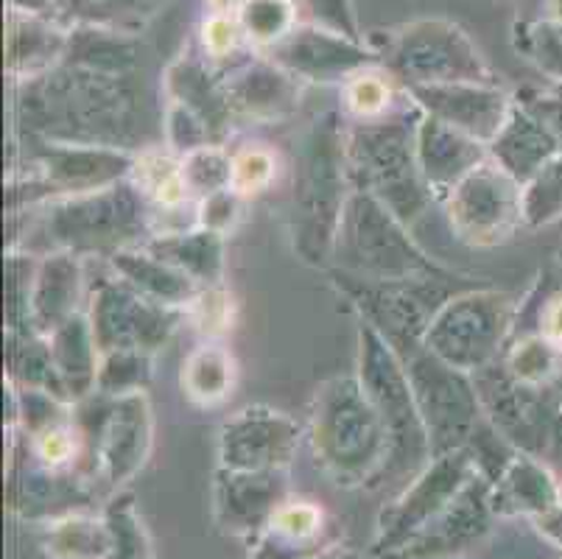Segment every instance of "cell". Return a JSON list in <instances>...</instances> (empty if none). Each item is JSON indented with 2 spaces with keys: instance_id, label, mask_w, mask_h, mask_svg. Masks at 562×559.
<instances>
[{
  "instance_id": "1",
  "label": "cell",
  "mask_w": 562,
  "mask_h": 559,
  "mask_svg": "<svg viewBox=\"0 0 562 559\" xmlns=\"http://www.w3.org/2000/svg\"><path fill=\"white\" fill-rule=\"evenodd\" d=\"M23 107L37 118V130L45 135H59L65 143H74L76 137L85 146H101L95 141H117L121 130L130 126L135 92L130 70L68 56L63 70H54L29 87Z\"/></svg>"
},
{
  "instance_id": "2",
  "label": "cell",
  "mask_w": 562,
  "mask_h": 559,
  "mask_svg": "<svg viewBox=\"0 0 562 559\" xmlns=\"http://www.w3.org/2000/svg\"><path fill=\"white\" fill-rule=\"evenodd\" d=\"M347 179V143L336 118L325 115L305 135L294 185V241L311 264L334 255L341 213L350 199L345 193Z\"/></svg>"
},
{
  "instance_id": "3",
  "label": "cell",
  "mask_w": 562,
  "mask_h": 559,
  "mask_svg": "<svg viewBox=\"0 0 562 559\" xmlns=\"http://www.w3.org/2000/svg\"><path fill=\"white\" fill-rule=\"evenodd\" d=\"M334 258L347 275L364 283H420L439 275L437 266L408 238L406 224L364 191H352L347 199Z\"/></svg>"
},
{
  "instance_id": "4",
  "label": "cell",
  "mask_w": 562,
  "mask_h": 559,
  "mask_svg": "<svg viewBox=\"0 0 562 559\" xmlns=\"http://www.w3.org/2000/svg\"><path fill=\"white\" fill-rule=\"evenodd\" d=\"M347 168L350 179L383 208L412 224L431 202L417 163V126L406 121H361L347 137Z\"/></svg>"
},
{
  "instance_id": "5",
  "label": "cell",
  "mask_w": 562,
  "mask_h": 559,
  "mask_svg": "<svg viewBox=\"0 0 562 559\" xmlns=\"http://www.w3.org/2000/svg\"><path fill=\"white\" fill-rule=\"evenodd\" d=\"M316 454L339 476H364L390 456V434L359 378H334L316 394Z\"/></svg>"
},
{
  "instance_id": "6",
  "label": "cell",
  "mask_w": 562,
  "mask_h": 559,
  "mask_svg": "<svg viewBox=\"0 0 562 559\" xmlns=\"http://www.w3.org/2000/svg\"><path fill=\"white\" fill-rule=\"evenodd\" d=\"M392 350L406 369L414 403L420 409L434 454H451L462 448L482 420L476 383L468 381V372H459L451 364L434 356L423 345V338L397 342Z\"/></svg>"
},
{
  "instance_id": "7",
  "label": "cell",
  "mask_w": 562,
  "mask_h": 559,
  "mask_svg": "<svg viewBox=\"0 0 562 559\" xmlns=\"http://www.w3.org/2000/svg\"><path fill=\"white\" fill-rule=\"evenodd\" d=\"M383 62L408 87L493 85L498 79L457 23L417 20L397 31L383 51Z\"/></svg>"
},
{
  "instance_id": "8",
  "label": "cell",
  "mask_w": 562,
  "mask_h": 559,
  "mask_svg": "<svg viewBox=\"0 0 562 559\" xmlns=\"http://www.w3.org/2000/svg\"><path fill=\"white\" fill-rule=\"evenodd\" d=\"M513 322V300L498 291H468L437 308L423 345L459 372L490 367Z\"/></svg>"
},
{
  "instance_id": "9",
  "label": "cell",
  "mask_w": 562,
  "mask_h": 559,
  "mask_svg": "<svg viewBox=\"0 0 562 559\" xmlns=\"http://www.w3.org/2000/svg\"><path fill=\"white\" fill-rule=\"evenodd\" d=\"M140 230V208L132 188L112 185L104 191L81 193L59 202L45 215L40 235L65 253H93V249H124V241Z\"/></svg>"
},
{
  "instance_id": "10",
  "label": "cell",
  "mask_w": 562,
  "mask_h": 559,
  "mask_svg": "<svg viewBox=\"0 0 562 559\" xmlns=\"http://www.w3.org/2000/svg\"><path fill=\"white\" fill-rule=\"evenodd\" d=\"M361 358H359V381L364 383L367 394L381 414L386 434H390L392 456H412L423 450L428 443V431L423 425L420 409L414 403L412 383L401 358L392 345L375 327L361 325Z\"/></svg>"
},
{
  "instance_id": "11",
  "label": "cell",
  "mask_w": 562,
  "mask_h": 559,
  "mask_svg": "<svg viewBox=\"0 0 562 559\" xmlns=\"http://www.w3.org/2000/svg\"><path fill=\"white\" fill-rule=\"evenodd\" d=\"M446 199L453 230L473 246L501 244L524 222V188L493 157L473 168Z\"/></svg>"
},
{
  "instance_id": "12",
  "label": "cell",
  "mask_w": 562,
  "mask_h": 559,
  "mask_svg": "<svg viewBox=\"0 0 562 559\" xmlns=\"http://www.w3.org/2000/svg\"><path fill=\"white\" fill-rule=\"evenodd\" d=\"M177 314L143 297L126 283H104L93 297V325L99 350L151 353L168 342Z\"/></svg>"
},
{
  "instance_id": "13",
  "label": "cell",
  "mask_w": 562,
  "mask_h": 559,
  "mask_svg": "<svg viewBox=\"0 0 562 559\" xmlns=\"http://www.w3.org/2000/svg\"><path fill=\"white\" fill-rule=\"evenodd\" d=\"M272 62L289 70L291 76L308 81H336L345 76H356L375 62L359 40H350L345 34L325 25H303L291 29L280 43H274Z\"/></svg>"
},
{
  "instance_id": "14",
  "label": "cell",
  "mask_w": 562,
  "mask_h": 559,
  "mask_svg": "<svg viewBox=\"0 0 562 559\" xmlns=\"http://www.w3.org/2000/svg\"><path fill=\"white\" fill-rule=\"evenodd\" d=\"M300 425L266 406H249L222 428V459L233 470L285 465L297 448Z\"/></svg>"
},
{
  "instance_id": "15",
  "label": "cell",
  "mask_w": 562,
  "mask_h": 559,
  "mask_svg": "<svg viewBox=\"0 0 562 559\" xmlns=\"http://www.w3.org/2000/svg\"><path fill=\"white\" fill-rule=\"evenodd\" d=\"M414 101L426 110V115L451 123L464 135L476 137L490 146L504 130L513 104L498 87L493 85H439V87H408Z\"/></svg>"
},
{
  "instance_id": "16",
  "label": "cell",
  "mask_w": 562,
  "mask_h": 559,
  "mask_svg": "<svg viewBox=\"0 0 562 559\" xmlns=\"http://www.w3.org/2000/svg\"><path fill=\"white\" fill-rule=\"evenodd\" d=\"M135 160L115 146H85V143H54L43 152L45 182L56 193H95L117 185L132 171Z\"/></svg>"
},
{
  "instance_id": "17",
  "label": "cell",
  "mask_w": 562,
  "mask_h": 559,
  "mask_svg": "<svg viewBox=\"0 0 562 559\" xmlns=\"http://www.w3.org/2000/svg\"><path fill=\"white\" fill-rule=\"evenodd\" d=\"M487 160V148L451 123L426 115L417 123V163L434 197L448 193L476 166Z\"/></svg>"
},
{
  "instance_id": "18",
  "label": "cell",
  "mask_w": 562,
  "mask_h": 559,
  "mask_svg": "<svg viewBox=\"0 0 562 559\" xmlns=\"http://www.w3.org/2000/svg\"><path fill=\"white\" fill-rule=\"evenodd\" d=\"M222 90L229 110L255 121L285 115L300 99L297 76H291L280 65H252L238 70L222 81Z\"/></svg>"
},
{
  "instance_id": "19",
  "label": "cell",
  "mask_w": 562,
  "mask_h": 559,
  "mask_svg": "<svg viewBox=\"0 0 562 559\" xmlns=\"http://www.w3.org/2000/svg\"><path fill=\"white\" fill-rule=\"evenodd\" d=\"M81 294V266L74 253H56L34 271L29 322L37 333H54L76 314Z\"/></svg>"
},
{
  "instance_id": "20",
  "label": "cell",
  "mask_w": 562,
  "mask_h": 559,
  "mask_svg": "<svg viewBox=\"0 0 562 559\" xmlns=\"http://www.w3.org/2000/svg\"><path fill=\"white\" fill-rule=\"evenodd\" d=\"M551 154H554V135L526 107H513L504 130L490 143V157L518 182H529L551 160Z\"/></svg>"
},
{
  "instance_id": "21",
  "label": "cell",
  "mask_w": 562,
  "mask_h": 559,
  "mask_svg": "<svg viewBox=\"0 0 562 559\" xmlns=\"http://www.w3.org/2000/svg\"><path fill=\"white\" fill-rule=\"evenodd\" d=\"M151 443V412L143 392L121 394L101 425V456L112 473L137 468Z\"/></svg>"
},
{
  "instance_id": "22",
  "label": "cell",
  "mask_w": 562,
  "mask_h": 559,
  "mask_svg": "<svg viewBox=\"0 0 562 559\" xmlns=\"http://www.w3.org/2000/svg\"><path fill=\"white\" fill-rule=\"evenodd\" d=\"M112 266H115L117 275L124 277L126 286L166 308L191 305L193 297L199 294L193 277H188L186 271H180L168 260L157 258L151 249H143V253L117 249V253H112Z\"/></svg>"
},
{
  "instance_id": "23",
  "label": "cell",
  "mask_w": 562,
  "mask_h": 559,
  "mask_svg": "<svg viewBox=\"0 0 562 559\" xmlns=\"http://www.w3.org/2000/svg\"><path fill=\"white\" fill-rule=\"evenodd\" d=\"M48 350L68 398H81L95 387L99 342H95L93 325L85 316L74 314L65 325L56 327L48 338Z\"/></svg>"
},
{
  "instance_id": "24",
  "label": "cell",
  "mask_w": 562,
  "mask_h": 559,
  "mask_svg": "<svg viewBox=\"0 0 562 559\" xmlns=\"http://www.w3.org/2000/svg\"><path fill=\"white\" fill-rule=\"evenodd\" d=\"M70 37L45 23L43 18H34L32 12H12L9 18V70L18 76H37L43 70H50L59 56L68 54Z\"/></svg>"
},
{
  "instance_id": "25",
  "label": "cell",
  "mask_w": 562,
  "mask_h": 559,
  "mask_svg": "<svg viewBox=\"0 0 562 559\" xmlns=\"http://www.w3.org/2000/svg\"><path fill=\"white\" fill-rule=\"evenodd\" d=\"M157 258L168 260L188 277H193L196 283L218 286L224 269V249L222 235L213 230H196V233H177L157 238L149 246Z\"/></svg>"
},
{
  "instance_id": "26",
  "label": "cell",
  "mask_w": 562,
  "mask_h": 559,
  "mask_svg": "<svg viewBox=\"0 0 562 559\" xmlns=\"http://www.w3.org/2000/svg\"><path fill=\"white\" fill-rule=\"evenodd\" d=\"M168 87L173 92V101H180L182 107H188L207 126L211 137H218L227 130L233 110H229L227 99H224L222 85L211 81V76L204 74L199 65H193V62L173 65L168 70Z\"/></svg>"
},
{
  "instance_id": "27",
  "label": "cell",
  "mask_w": 562,
  "mask_h": 559,
  "mask_svg": "<svg viewBox=\"0 0 562 559\" xmlns=\"http://www.w3.org/2000/svg\"><path fill=\"white\" fill-rule=\"evenodd\" d=\"M166 0H48V7L59 9L68 18L93 29L121 31L130 34L132 29L149 23Z\"/></svg>"
},
{
  "instance_id": "28",
  "label": "cell",
  "mask_w": 562,
  "mask_h": 559,
  "mask_svg": "<svg viewBox=\"0 0 562 559\" xmlns=\"http://www.w3.org/2000/svg\"><path fill=\"white\" fill-rule=\"evenodd\" d=\"M182 387L199 406H216L235 387V358L218 345H204L191 353L182 369Z\"/></svg>"
},
{
  "instance_id": "29",
  "label": "cell",
  "mask_w": 562,
  "mask_h": 559,
  "mask_svg": "<svg viewBox=\"0 0 562 559\" xmlns=\"http://www.w3.org/2000/svg\"><path fill=\"white\" fill-rule=\"evenodd\" d=\"M132 174H135L137 188L149 193L160 208L177 210L188 199V185L182 179V166L177 160H171L168 154L146 152L135 160Z\"/></svg>"
},
{
  "instance_id": "30",
  "label": "cell",
  "mask_w": 562,
  "mask_h": 559,
  "mask_svg": "<svg viewBox=\"0 0 562 559\" xmlns=\"http://www.w3.org/2000/svg\"><path fill=\"white\" fill-rule=\"evenodd\" d=\"M182 179L188 185V193L207 199L218 191L233 188V157L222 146H202L196 152L186 154L180 160Z\"/></svg>"
},
{
  "instance_id": "31",
  "label": "cell",
  "mask_w": 562,
  "mask_h": 559,
  "mask_svg": "<svg viewBox=\"0 0 562 559\" xmlns=\"http://www.w3.org/2000/svg\"><path fill=\"white\" fill-rule=\"evenodd\" d=\"M238 23L255 43L272 48L294 29V0H244Z\"/></svg>"
},
{
  "instance_id": "32",
  "label": "cell",
  "mask_w": 562,
  "mask_h": 559,
  "mask_svg": "<svg viewBox=\"0 0 562 559\" xmlns=\"http://www.w3.org/2000/svg\"><path fill=\"white\" fill-rule=\"evenodd\" d=\"M562 213V154L551 157L524 188V222L546 224Z\"/></svg>"
},
{
  "instance_id": "33",
  "label": "cell",
  "mask_w": 562,
  "mask_h": 559,
  "mask_svg": "<svg viewBox=\"0 0 562 559\" xmlns=\"http://www.w3.org/2000/svg\"><path fill=\"white\" fill-rule=\"evenodd\" d=\"M146 378H149V353L115 350L106 353L104 364L99 367L95 387L104 394L121 398V394L140 392Z\"/></svg>"
},
{
  "instance_id": "34",
  "label": "cell",
  "mask_w": 562,
  "mask_h": 559,
  "mask_svg": "<svg viewBox=\"0 0 562 559\" xmlns=\"http://www.w3.org/2000/svg\"><path fill=\"white\" fill-rule=\"evenodd\" d=\"M557 367V345L546 336L526 338L509 353L507 372L520 383V387H535L554 376Z\"/></svg>"
},
{
  "instance_id": "35",
  "label": "cell",
  "mask_w": 562,
  "mask_h": 559,
  "mask_svg": "<svg viewBox=\"0 0 562 559\" xmlns=\"http://www.w3.org/2000/svg\"><path fill=\"white\" fill-rule=\"evenodd\" d=\"M278 174V157L263 146H247L233 157V191L238 197L260 193Z\"/></svg>"
},
{
  "instance_id": "36",
  "label": "cell",
  "mask_w": 562,
  "mask_h": 559,
  "mask_svg": "<svg viewBox=\"0 0 562 559\" xmlns=\"http://www.w3.org/2000/svg\"><path fill=\"white\" fill-rule=\"evenodd\" d=\"M345 96L347 110L361 118V121H378L392 104L390 81L378 74H367V70H361V74L347 81Z\"/></svg>"
},
{
  "instance_id": "37",
  "label": "cell",
  "mask_w": 562,
  "mask_h": 559,
  "mask_svg": "<svg viewBox=\"0 0 562 559\" xmlns=\"http://www.w3.org/2000/svg\"><path fill=\"white\" fill-rule=\"evenodd\" d=\"M518 48L529 54L540 68L551 74H562V25L560 23H535L518 29Z\"/></svg>"
},
{
  "instance_id": "38",
  "label": "cell",
  "mask_w": 562,
  "mask_h": 559,
  "mask_svg": "<svg viewBox=\"0 0 562 559\" xmlns=\"http://www.w3.org/2000/svg\"><path fill=\"white\" fill-rule=\"evenodd\" d=\"M168 141L182 154H191L202 146H211V132L188 107L173 101L171 110H168Z\"/></svg>"
},
{
  "instance_id": "39",
  "label": "cell",
  "mask_w": 562,
  "mask_h": 559,
  "mask_svg": "<svg viewBox=\"0 0 562 559\" xmlns=\"http://www.w3.org/2000/svg\"><path fill=\"white\" fill-rule=\"evenodd\" d=\"M191 305L196 325L211 336L227 331L229 322H233V300L218 286H207L204 291H199Z\"/></svg>"
},
{
  "instance_id": "40",
  "label": "cell",
  "mask_w": 562,
  "mask_h": 559,
  "mask_svg": "<svg viewBox=\"0 0 562 559\" xmlns=\"http://www.w3.org/2000/svg\"><path fill=\"white\" fill-rule=\"evenodd\" d=\"M37 439V454L40 459H45L48 465H65L68 459H74L76 454V431L68 423H54L48 428H43L40 434H34Z\"/></svg>"
},
{
  "instance_id": "41",
  "label": "cell",
  "mask_w": 562,
  "mask_h": 559,
  "mask_svg": "<svg viewBox=\"0 0 562 559\" xmlns=\"http://www.w3.org/2000/svg\"><path fill=\"white\" fill-rule=\"evenodd\" d=\"M235 215H238V193L233 188L213 193V197L202 199V204H199V224H202V230H213L218 235H224V230L233 227Z\"/></svg>"
},
{
  "instance_id": "42",
  "label": "cell",
  "mask_w": 562,
  "mask_h": 559,
  "mask_svg": "<svg viewBox=\"0 0 562 559\" xmlns=\"http://www.w3.org/2000/svg\"><path fill=\"white\" fill-rule=\"evenodd\" d=\"M314 20H319L325 29H334L350 40H359V29H356V18H352L350 0H300Z\"/></svg>"
},
{
  "instance_id": "43",
  "label": "cell",
  "mask_w": 562,
  "mask_h": 559,
  "mask_svg": "<svg viewBox=\"0 0 562 559\" xmlns=\"http://www.w3.org/2000/svg\"><path fill=\"white\" fill-rule=\"evenodd\" d=\"M274 526L291 537H308L314 535L316 526H319V512L308 504L283 506V510L278 512V517H274Z\"/></svg>"
},
{
  "instance_id": "44",
  "label": "cell",
  "mask_w": 562,
  "mask_h": 559,
  "mask_svg": "<svg viewBox=\"0 0 562 559\" xmlns=\"http://www.w3.org/2000/svg\"><path fill=\"white\" fill-rule=\"evenodd\" d=\"M241 31V23H233L229 18H213L211 23L204 25V48L211 51L213 56L229 54L238 43Z\"/></svg>"
},
{
  "instance_id": "45",
  "label": "cell",
  "mask_w": 562,
  "mask_h": 559,
  "mask_svg": "<svg viewBox=\"0 0 562 559\" xmlns=\"http://www.w3.org/2000/svg\"><path fill=\"white\" fill-rule=\"evenodd\" d=\"M540 336H546L557 347H562V297H554L543 308V333Z\"/></svg>"
},
{
  "instance_id": "46",
  "label": "cell",
  "mask_w": 562,
  "mask_h": 559,
  "mask_svg": "<svg viewBox=\"0 0 562 559\" xmlns=\"http://www.w3.org/2000/svg\"><path fill=\"white\" fill-rule=\"evenodd\" d=\"M551 12H554V23L562 25V0H551Z\"/></svg>"
},
{
  "instance_id": "47",
  "label": "cell",
  "mask_w": 562,
  "mask_h": 559,
  "mask_svg": "<svg viewBox=\"0 0 562 559\" xmlns=\"http://www.w3.org/2000/svg\"><path fill=\"white\" fill-rule=\"evenodd\" d=\"M213 3L222 9H229V7H235V3H244V0H213Z\"/></svg>"
}]
</instances>
